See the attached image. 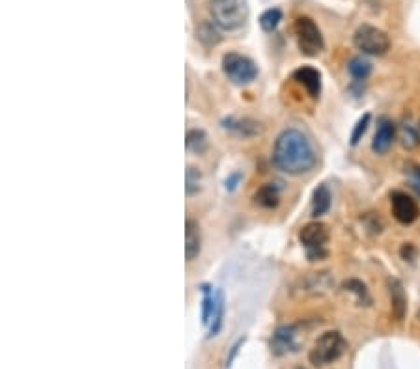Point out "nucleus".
I'll return each instance as SVG.
<instances>
[{
	"label": "nucleus",
	"mask_w": 420,
	"mask_h": 369,
	"mask_svg": "<svg viewBox=\"0 0 420 369\" xmlns=\"http://www.w3.org/2000/svg\"><path fill=\"white\" fill-rule=\"evenodd\" d=\"M318 163V153L310 138L299 129H284L273 146V164L288 175H303Z\"/></svg>",
	"instance_id": "obj_1"
},
{
	"label": "nucleus",
	"mask_w": 420,
	"mask_h": 369,
	"mask_svg": "<svg viewBox=\"0 0 420 369\" xmlns=\"http://www.w3.org/2000/svg\"><path fill=\"white\" fill-rule=\"evenodd\" d=\"M209 13L213 25L220 30H238L249 19V2L247 0H211Z\"/></svg>",
	"instance_id": "obj_2"
},
{
	"label": "nucleus",
	"mask_w": 420,
	"mask_h": 369,
	"mask_svg": "<svg viewBox=\"0 0 420 369\" xmlns=\"http://www.w3.org/2000/svg\"><path fill=\"white\" fill-rule=\"evenodd\" d=\"M345 350H347V341L338 330L323 332L310 349L308 360L316 368H323L344 357Z\"/></svg>",
	"instance_id": "obj_3"
},
{
	"label": "nucleus",
	"mask_w": 420,
	"mask_h": 369,
	"mask_svg": "<svg viewBox=\"0 0 420 369\" xmlns=\"http://www.w3.org/2000/svg\"><path fill=\"white\" fill-rule=\"evenodd\" d=\"M297 47L305 57H318L325 49V41L321 36V30L310 17H297L294 25Z\"/></svg>",
	"instance_id": "obj_4"
},
{
	"label": "nucleus",
	"mask_w": 420,
	"mask_h": 369,
	"mask_svg": "<svg viewBox=\"0 0 420 369\" xmlns=\"http://www.w3.org/2000/svg\"><path fill=\"white\" fill-rule=\"evenodd\" d=\"M329 228L323 222H308L307 226H303V230L299 232V241L307 248V256L310 261H321L323 257H327L325 244L329 243Z\"/></svg>",
	"instance_id": "obj_5"
},
{
	"label": "nucleus",
	"mask_w": 420,
	"mask_h": 369,
	"mask_svg": "<svg viewBox=\"0 0 420 369\" xmlns=\"http://www.w3.org/2000/svg\"><path fill=\"white\" fill-rule=\"evenodd\" d=\"M353 43L359 50H363V54H370V57H383L387 54L390 49V38L377 26L361 25L353 36Z\"/></svg>",
	"instance_id": "obj_6"
},
{
	"label": "nucleus",
	"mask_w": 420,
	"mask_h": 369,
	"mask_svg": "<svg viewBox=\"0 0 420 369\" xmlns=\"http://www.w3.org/2000/svg\"><path fill=\"white\" fill-rule=\"evenodd\" d=\"M222 71L233 84H251L258 77L256 63L239 52H226L222 57Z\"/></svg>",
	"instance_id": "obj_7"
},
{
	"label": "nucleus",
	"mask_w": 420,
	"mask_h": 369,
	"mask_svg": "<svg viewBox=\"0 0 420 369\" xmlns=\"http://www.w3.org/2000/svg\"><path fill=\"white\" fill-rule=\"evenodd\" d=\"M301 347V334L297 325L278 326L271 338V350L276 357H283L288 352H295Z\"/></svg>",
	"instance_id": "obj_8"
},
{
	"label": "nucleus",
	"mask_w": 420,
	"mask_h": 369,
	"mask_svg": "<svg viewBox=\"0 0 420 369\" xmlns=\"http://www.w3.org/2000/svg\"><path fill=\"white\" fill-rule=\"evenodd\" d=\"M390 206H392V215L394 219L403 226L413 224L414 220L419 219V203L405 192L396 190L390 195Z\"/></svg>",
	"instance_id": "obj_9"
},
{
	"label": "nucleus",
	"mask_w": 420,
	"mask_h": 369,
	"mask_svg": "<svg viewBox=\"0 0 420 369\" xmlns=\"http://www.w3.org/2000/svg\"><path fill=\"white\" fill-rule=\"evenodd\" d=\"M396 138V126L394 121L387 116H381L377 119V129L372 140V151L377 155H385L389 153Z\"/></svg>",
	"instance_id": "obj_10"
},
{
	"label": "nucleus",
	"mask_w": 420,
	"mask_h": 369,
	"mask_svg": "<svg viewBox=\"0 0 420 369\" xmlns=\"http://www.w3.org/2000/svg\"><path fill=\"white\" fill-rule=\"evenodd\" d=\"M222 127H225L226 131H232L236 132L238 137H243V138H251V137H258V134H262L264 132V127H262V123L260 121H256V119H251V118H226L222 119Z\"/></svg>",
	"instance_id": "obj_11"
},
{
	"label": "nucleus",
	"mask_w": 420,
	"mask_h": 369,
	"mask_svg": "<svg viewBox=\"0 0 420 369\" xmlns=\"http://www.w3.org/2000/svg\"><path fill=\"white\" fill-rule=\"evenodd\" d=\"M294 79L301 86H305V90L308 92V95L312 99H318L321 94V73L316 68H310V66H303L294 73Z\"/></svg>",
	"instance_id": "obj_12"
},
{
	"label": "nucleus",
	"mask_w": 420,
	"mask_h": 369,
	"mask_svg": "<svg viewBox=\"0 0 420 369\" xmlns=\"http://www.w3.org/2000/svg\"><path fill=\"white\" fill-rule=\"evenodd\" d=\"M387 286H389L392 315L398 321H401L405 317V313H408V295H405V289H403V286H401L398 278H389Z\"/></svg>",
	"instance_id": "obj_13"
},
{
	"label": "nucleus",
	"mask_w": 420,
	"mask_h": 369,
	"mask_svg": "<svg viewBox=\"0 0 420 369\" xmlns=\"http://www.w3.org/2000/svg\"><path fill=\"white\" fill-rule=\"evenodd\" d=\"M202 248V237H200V226L193 219H187L185 222V256L187 261H195Z\"/></svg>",
	"instance_id": "obj_14"
},
{
	"label": "nucleus",
	"mask_w": 420,
	"mask_h": 369,
	"mask_svg": "<svg viewBox=\"0 0 420 369\" xmlns=\"http://www.w3.org/2000/svg\"><path fill=\"white\" fill-rule=\"evenodd\" d=\"M301 283L307 293H325L334 286V280L329 272H310L305 280H301Z\"/></svg>",
	"instance_id": "obj_15"
},
{
	"label": "nucleus",
	"mask_w": 420,
	"mask_h": 369,
	"mask_svg": "<svg viewBox=\"0 0 420 369\" xmlns=\"http://www.w3.org/2000/svg\"><path fill=\"white\" fill-rule=\"evenodd\" d=\"M254 201H256L260 207H265V209H273V207L278 206L280 201V187L275 185V183H267L262 188H258V192L254 195Z\"/></svg>",
	"instance_id": "obj_16"
},
{
	"label": "nucleus",
	"mask_w": 420,
	"mask_h": 369,
	"mask_svg": "<svg viewBox=\"0 0 420 369\" xmlns=\"http://www.w3.org/2000/svg\"><path fill=\"white\" fill-rule=\"evenodd\" d=\"M331 190L327 185H318V188L314 190L312 195V217H321L331 209Z\"/></svg>",
	"instance_id": "obj_17"
},
{
	"label": "nucleus",
	"mask_w": 420,
	"mask_h": 369,
	"mask_svg": "<svg viewBox=\"0 0 420 369\" xmlns=\"http://www.w3.org/2000/svg\"><path fill=\"white\" fill-rule=\"evenodd\" d=\"M400 140H401V146H403L405 150H414V148H419L420 146L419 127L413 126L409 118H405L403 121H401Z\"/></svg>",
	"instance_id": "obj_18"
},
{
	"label": "nucleus",
	"mask_w": 420,
	"mask_h": 369,
	"mask_svg": "<svg viewBox=\"0 0 420 369\" xmlns=\"http://www.w3.org/2000/svg\"><path fill=\"white\" fill-rule=\"evenodd\" d=\"M222 317H225V295L222 291H215V310L209 321V336H217L222 326Z\"/></svg>",
	"instance_id": "obj_19"
},
{
	"label": "nucleus",
	"mask_w": 420,
	"mask_h": 369,
	"mask_svg": "<svg viewBox=\"0 0 420 369\" xmlns=\"http://www.w3.org/2000/svg\"><path fill=\"white\" fill-rule=\"evenodd\" d=\"M347 71L355 81H366L372 73V63L364 57H355L347 63Z\"/></svg>",
	"instance_id": "obj_20"
},
{
	"label": "nucleus",
	"mask_w": 420,
	"mask_h": 369,
	"mask_svg": "<svg viewBox=\"0 0 420 369\" xmlns=\"http://www.w3.org/2000/svg\"><path fill=\"white\" fill-rule=\"evenodd\" d=\"M185 146L191 153H196V155H202L204 151L207 150V137L206 132L202 129H191L187 132V140H185Z\"/></svg>",
	"instance_id": "obj_21"
},
{
	"label": "nucleus",
	"mask_w": 420,
	"mask_h": 369,
	"mask_svg": "<svg viewBox=\"0 0 420 369\" xmlns=\"http://www.w3.org/2000/svg\"><path fill=\"white\" fill-rule=\"evenodd\" d=\"M344 291H347V293H353L355 297H357V304H361V306H370L372 304V297L370 293H368V289H366V286H364L363 282H359V280H347V282H344Z\"/></svg>",
	"instance_id": "obj_22"
},
{
	"label": "nucleus",
	"mask_w": 420,
	"mask_h": 369,
	"mask_svg": "<svg viewBox=\"0 0 420 369\" xmlns=\"http://www.w3.org/2000/svg\"><path fill=\"white\" fill-rule=\"evenodd\" d=\"M202 293H204V301H202V323H204V325H209L215 310V293L213 289L209 288L207 283L206 286H202Z\"/></svg>",
	"instance_id": "obj_23"
},
{
	"label": "nucleus",
	"mask_w": 420,
	"mask_h": 369,
	"mask_svg": "<svg viewBox=\"0 0 420 369\" xmlns=\"http://www.w3.org/2000/svg\"><path fill=\"white\" fill-rule=\"evenodd\" d=\"M280 21H283V12H280L278 8H269V10H265V12L260 15V26H262L265 32L275 30L276 26L280 25Z\"/></svg>",
	"instance_id": "obj_24"
},
{
	"label": "nucleus",
	"mask_w": 420,
	"mask_h": 369,
	"mask_svg": "<svg viewBox=\"0 0 420 369\" xmlns=\"http://www.w3.org/2000/svg\"><path fill=\"white\" fill-rule=\"evenodd\" d=\"M185 183H187V196H195L200 192V185H202V174L200 170L195 168V166H189L187 174H185Z\"/></svg>",
	"instance_id": "obj_25"
},
{
	"label": "nucleus",
	"mask_w": 420,
	"mask_h": 369,
	"mask_svg": "<svg viewBox=\"0 0 420 369\" xmlns=\"http://www.w3.org/2000/svg\"><path fill=\"white\" fill-rule=\"evenodd\" d=\"M403 174L408 177V183L411 185V188L420 196V164L409 161V163L403 164Z\"/></svg>",
	"instance_id": "obj_26"
},
{
	"label": "nucleus",
	"mask_w": 420,
	"mask_h": 369,
	"mask_svg": "<svg viewBox=\"0 0 420 369\" xmlns=\"http://www.w3.org/2000/svg\"><path fill=\"white\" fill-rule=\"evenodd\" d=\"M215 26L217 25H202L198 30H196V38L200 39V41H204L206 45H215L219 43L220 38L219 34H217V30H215Z\"/></svg>",
	"instance_id": "obj_27"
},
{
	"label": "nucleus",
	"mask_w": 420,
	"mask_h": 369,
	"mask_svg": "<svg viewBox=\"0 0 420 369\" xmlns=\"http://www.w3.org/2000/svg\"><path fill=\"white\" fill-rule=\"evenodd\" d=\"M370 114H364L363 118L359 119L357 126H355V129L352 132V146H357L361 142V138L364 137V132H366V129L370 126Z\"/></svg>",
	"instance_id": "obj_28"
},
{
	"label": "nucleus",
	"mask_w": 420,
	"mask_h": 369,
	"mask_svg": "<svg viewBox=\"0 0 420 369\" xmlns=\"http://www.w3.org/2000/svg\"><path fill=\"white\" fill-rule=\"evenodd\" d=\"M400 254H401V257L405 259V261H413L414 256H417V250H414L413 244L408 243V244H403V246H401Z\"/></svg>",
	"instance_id": "obj_29"
},
{
	"label": "nucleus",
	"mask_w": 420,
	"mask_h": 369,
	"mask_svg": "<svg viewBox=\"0 0 420 369\" xmlns=\"http://www.w3.org/2000/svg\"><path fill=\"white\" fill-rule=\"evenodd\" d=\"M245 343V338H241L238 341V343L233 345L232 347V352H230V357L226 358V368H230V366H232V362H233V358H236V355H238L239 352V347H241V345Z\"/></svg>",
	"instance_id": "obj_30"
},
{
	"label": "nucleus",
	"mask_w": 420,
	"mask_h": 369,
	"mask_svg": "<svg viewBox=\"0 0 420 369\" xmlns=\"http://www.w3.org/2000/svg\"><path fill=\"white\" fill-rule=\"evenodd\" d=\"M239 179H241V175L239 174H233L232 177H228V179H226V188H228V190H233V188L238 187Z\"/></svg>",
	"instance_id": "obj_31"
},
{
	"label": "nucleus",
	"mask_w": 420,
	"mask_h": 369,
	"mask_svg": "<svg viewBox=\"0 0 420 369\" xmlns=\"http://www.w3.org/2000/svg\"><path fill=\"white\" fill-rule=\"evenodd\" d=\"M417 127H419V132H420V121H419V126H417Z\"/></svg>",
	"instance_id": "obj_32"
},
{
	"label": "nucleus",
	"mask_w": 420,
	"mask_h": 369,
	"mask_svg": "<svg viewBox=\"0 0 420 369\" xmlns=\"http://www.w3.org/2000/svg\"><path fill=\"white\" fill-rule=\"evenodd\" d=\"M295 369H307V368H295Z\"/></svg>",
	"instance_id": "obj_33"
},
{
	"label": "nucleus",
	"mask_w": 420,
	"mask_h": 369,
	"mask_svg": "<svg viewBox=\"0 0 420 369\" xmlns=\"http://www.w3.org/2000/svg\"><path fill=\"white\" fill-rule=\"evenodd\" d=\"M419 317H420V313H419Z\"/></svg>",
	"instance_id": "obj_34"
}]
</instances>
